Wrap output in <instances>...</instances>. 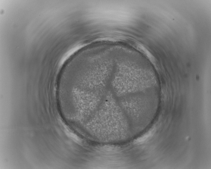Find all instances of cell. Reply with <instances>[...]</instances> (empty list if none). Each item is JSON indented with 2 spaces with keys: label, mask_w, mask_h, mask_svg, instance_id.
<instances>
[{
  "label": "cell",
  "mask_w": 211,
  "mask_h": 169,
  "mask_svg": "<svg viewBox=\"0 0 211 169\" xmlns=\"http://www.w3.org/2000/svg\"><path fill=\"white\" fill-rule=\"evenodd\" d=\"M154 132L155 129H151V130L149 131L140 138L134 141V143L137 144L142 143L145 141L147 140L151 137L154 133Z\"/></svg>",
  "instance_id": "cell-1"
}]
</instances>
